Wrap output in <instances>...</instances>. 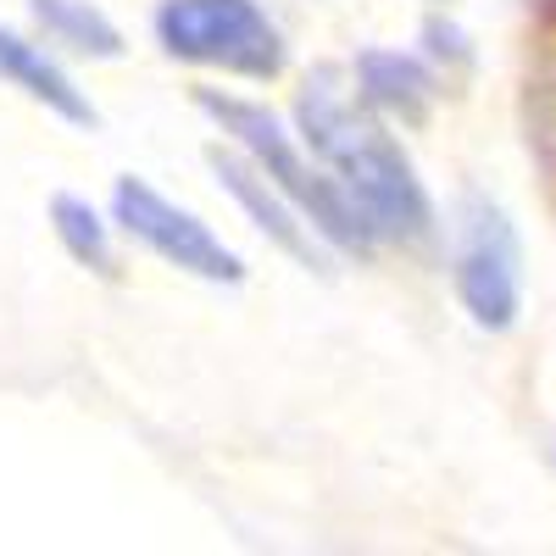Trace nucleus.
<instances>
[{
  "instance_id": "obj_1",
  "label": "nucleus",
  "mask_w": 556,
  "mask_h": 556,
  "mask_svg": "<svg viewBox=\"0 0 556 556\" xmlns=\"http://www.w3.org/2000/svg\"><path fill=\"white\" fill-rule=\"evenodd\" d=\"M295 134L340 184V195L356 206L374 245H429L434 240V201L424 190L417 167L406 162L401 139L384 128V117L367 106L351 73L317 67L295 101Z\"/></svg>"
},
{
  "instance_id": "obj_2",
  "label": "nucleus",
  "mask_w": 556,
  "mask_h": 556,
  "mask_svg": "<svg viewBox=\"0 0 556 556\" xmlns=\"http://www.w3.org/2000/svg\"><path fill=\"white\" fill-rule=\"evenodd\" d=\"M195 106L228 139V151H240L267 184H278L295 201V212L312 223V235L329 251H340V256H374L379 251L374 235H367V223L356 217V206L340 195V184L323 173V162L306 151V139L278 112L235 96V89H201Z\"/></svg>"
},
{
  "instance_id": "obj_3",
  "label": "nucleus",
  "mask_w": 556,
  "mask_h": 556,
  "mask_svg": "<svg viewBox=\"0 0 556 556\" xmlns=\"http://www.w3.org/2000/svg\"><path fill=\"white\" fill-rule=\"evenodd\" d=\"M151 34L162 56L251 84L278 78L290 62L285 34L256 0H162L151 12Z\"/></svg>"
},
{
  "instance_id": "obj_4",
  "label": "nucleus",
  "mask_w": 556,
  "mask_h": 556,
  "mask_svg": "<svg viewBox=\"0 0 556 556\" xmlns=\"http://www.w3.org/2000/svg\"><path fill=\"white\" fill-rule=\"evenodd\" d=\"M112 223H117V235H128L134 245H146L156 262L201 278V285H245L240 251L228 245L201 212L162 195L151 178L123 173L112 184Z\"/></svg>"
},
{
  "instance_id": "obj_5",
  "label": "nucleus",
  "mask_w": 556,
  "mask_h": 556,
  "mask_svg": "<svg viewBox=\"0 0 556 556\" xmlns=\"http://www.w3.org/2000/svg\"><path fill=\"white\" fill-rule=\"evenodd\" d=\"M456 301L484 334H506L523 312V245L518 228L495 201L468 195L456 206Z\"/></svg>"
},
{
  "instance_id": "obj_6",
  "label": "nucleus",
  "mask_w": 556,
  "mask_h": 556,
  "mask_svg": "<svg viewBox=\"0 0 556 556\" xmlns=\"http://www.w3.org/2000/svg\"><path fill=\"white\" fill-rule=\"evenodd\" d=\"M212 173H217V184H223V195L251 217V228H256L267 245H278V251H285L290 262H301V267H323V262H329V245L312 235V223L295 212V201L278 190V184H267L240 151H228V146L212 151Z\"/></svg>"
},
{
  "instance_id": "obj_7",
  "label": "nucleus",
  "mask_w": 556,
  "mask_h": 556,
  "mask_svg": "<svg viewBox=\"0 0 556 556\" xmlns=\"http://www.w3.org/2000/svg\"><path fill=\"white\" fill-rule=\"evenodd\" d=\"M0 84L17 89L23 101L56 112V117L73 123V128H96V123H101L96 101H89L84 89H78V78L56 62L51 45L28 39V34H17V28H7V23H0Z\"/></svg>"
},
{
  "instance_id": "obj_8",
  "label": "nucleus",
  "mask_w": 556,
  "mask_h": 556,
  "mask_svg": "<svg viewBox=\"0 0 556 556\" xmlns=\"http://www.w3.org/2000/svg\"><path fill=\"white\" fill-rule=\"evenodd\" d=\"M351 89L374 106L379 117H401V123H424L434 96H440V73L429 67V56H412V51H362L351 62Z\"/></svg>"
},
{
  "instance_id": "obj_9",
  "label": "nucleus",
  "mask_w": 556,
  "mask_h": 556,
  "mask_svg": "<svg viewBox=\"0 0 556 556\" xmlns=\"http://www.w3.org/2000/svg\"><path fill=\"white\" fill-rule=\"evenodd\" d=\"M28 17L39 28V39L51 51H73V56H89V62H117L128 45H123V28L96 7V0H28Z\"/></svg>"
},
{
  "instance_id": "obj_10",
  "label": "nucleus",
  "mask_w": 556,
  "mask_h": 556,
  "mask_svg": "<svg viewBox=\"0 0 556 556\" xmlns=\"http://www.w3.org/2000/svg\"><path fill=\"white\" fill-rule=\"evenodd\" d=\"M51 228H56L62 251H67L78 267L101 273V278L117 273V223H112L101 206H89L84 195L62 190V195H51Z\"/></svg>"
},
{
  "instance_id": "obj_11",
  "label": "nucleus",
  "mask_w": 556,
  "mask_h": 556,
  "mask_svg": "<svg viewBox=\"0 0 556 556\" xmlns=\"http://www.w3.org/2000/svg\"><path fill=\"white\" fill-rule=\"evenodd\" d=\"M424 39H429V67L434 73H445V62H462L468 67L473 62V51H468V34H462L456 23H440V17H429V28H424Z\"/></svg>"
}]
</instances>
